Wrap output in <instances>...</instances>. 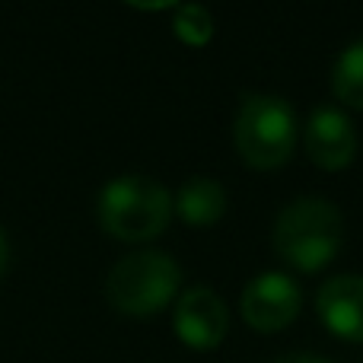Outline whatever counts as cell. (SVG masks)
<instances>
[{
  "label": "cell",
  "mask_w": 363,
  "mask_h": 363,
  "mask_svg": "<svg viewBox=\"0 0 363 363\" xmlns=\"http://www.w3.org/2000/svg\"><path fill=\"white\" fill-rule=\"evenodd\" d=\"M345 242V217L322 194L290 201L274 220V252L303 274L322 271Z\"/></svg>",
  "instance_id": "obj_1"
},
{
  "label": "cell",
  "mask_w": 363,
  "mask_h": 363,
  "mask_svg": "<svg viewBox=\"0 0 363 363\" xmlns=\"http://www.w3.org/2000/svg\"><path fill=\"white\" fill-rule=\"evenodd\" d=\"M172 213L176 211H172L169 188L138 172L112 179L96 198L99 226L121 242H150L163 236Z\"/></svg>",
  "instance_id": "obj_2"
},
{
  "label": "cell",
  "mask_w": 363,
  "mask_h": 363,
  "mask_svg": "<svg viewBox=\"0 0 363 363\" xmlns=\"http://www.w3.org/2000/svg\"><path fill=\"white\" fill-rule=\"evenodd\" d=\"M233 147L242 163L258 172L287 166L296 147V115L290 102L268 93H245L233 121Z\"/></svg>",
  "instance_id": "obj_3"
},
{
  "label": "cell",
  "mask_w": 363,
  "mask_h": 363,
  "mask_svg": "<svg viewBox=\"0 0 363 363\" xmlns=\"http://www.w3.org/2000/svg\"><path fill=\"white\" fill-rule=\"evenodd\" d=\"M182 287V268L160 249H140L118 258L106 277V300L115 313L147 319L172 306Z\"/></svg>",
  "instance_id": "obj_4"
},
{
  "label": "cell",
  "mask_w": 363,
  "mask_h": 363,
  "mask_svg": "<svg viewBox=\"0 0 363 363\" xmlns=\"http://www.w3.org/2000/svg\"><path fill=\"white\" fill-rule=\"evenodd\" d=\"M303 309V290L281 271H264L252 277L239 296V313L245 325L258 335L284 332Z\"/></svg>",
  "instance_id": "obj_5"
},
{
  "label": "cell",
  "mask_w": 363,
  "mask_h": 363,
  "mask_svg": "<svg viewBox=\"0 0 363 363\" xmlns=\"http://www.w3.org/2000/svg\"><path fill=\"white\" fill-rule=\"evenodd\" d=\"M172 328L191 351H213L230 332V309L211 287H188L172 309Z\"/></svg>",
  "instance_id": "obj_6"
},
{
  "label": "cell",
  "mask_w": 363,
  "mask_h": 363,
  "mask_svg": "<svg viewBox=\"0 0 363 363\" xmlns=\"http://www.w3.org/2000/svg\"><path fill=\"white\" fill-rule=\"evenodd\" d=\"M303 147H306L313 166L325 172H341L357 157V131L354 121L341 108H315L303 131Z\"/></svg>",
  "instance_id": "obj_7"
},
{
  "label": "cell",
  "mask_w": 363,
  "mask_h": 363,
  "mask_svg": "<svg viewBox=\"0 0 363 363\" xmlns=\"http://www.w3.org/2000/svg\"><path fill=\"white\" fill-rule=\"evenodd\" d=\"M319 319L335 338L363 345V274H338L315 294Z\"/></svg>",
  "instance_id": "obj_8"
},
{
  "label": "cell",
  "mask_w": 363,
  "mask_h": 363,
  "mask_svg": "<svg viewBox=\"0 0 363 363\" xmlns=\"http://www.w3.org/2000/svg\"><path fill=\"white\" fill-rule=\"evenodd\" d=\"M226 188L211 176H191L188 182H182V188L172 198V211L179 213L182 223L188 226H213L220 217L226 213Z\"/></svg>",
  "instance_id": "obj_9"
},
{
  "label": "cell",
  "mask_w": 363,
  "mask_h": 363,
  "mask_svg": "<svg viewBox=\"0 0 363 363\" xmlns=\"http://www.w3.org/2000/svg\"><path fill=\"white\" fill-rule=\"evenodd\" d=\"M332 93L338 102L363 112V38L351 42L332 67Z\"/></svg>",
  "instance_id": "obj_10"
},
{
  "label": "cell",
  "mask_w": 363,
  "mask_h": 363,
  "mask_svg": "<svg viewBox=\"0 0 363 363\" xmlns=\"http://www.w3.org/2000/svg\"><path fill=\"white\" fill-rule=\"evenodd\" d=\"M172 32L179 35V42L191 45V48H204L213 38V16L207 6L201 4H182L176 6L172 16Z\"/></svg>",
  "instance_id": "obj_11"
},
{
  "label": "cell",
  "mask_w": 363,
  "mask_h": 363,
  "mask_svg": "<svg viewBox=\"0 0 363 363\" xmlns=\"http://www.w3.org/2000/svg\"><path fill=\"white\" fill-rule=\"evenodd\" d=\"M274 363H332V360L319 357V354H309V351H296V354H284Z\"/></svg>",
  "instance_id": "obj_12"
},
{
  "label": "cell",
  "mask_w": 363,
  "mask_h": 363,
  "mask_svg": "<svg viewBox=\"0 0 363 363\" xmlns=\"http://www.w3.org/2000/svg\"><path fill=\"white\" fill-rule=\"evenodd\" d=\"M6 264H10V239H6L4 226H0V274L6 271Z\"/></svg>",
  "instance_id": "obj_13"
}]
</instances>
